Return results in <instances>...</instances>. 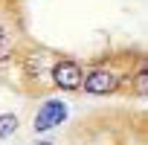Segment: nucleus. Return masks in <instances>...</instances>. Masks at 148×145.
<instances>
[{"mask_svg":"<svg viewBox=\"0 0 148 145\" xmlns=\"http://www.w3.org/2000/svg\"><path fill=\"white\" fill-rule=\"evenodd\" d=\"M52 81H55L61 90H79L82 81H84V70H82L76 61L64 58V61H58V64L52 67Z\"/></svg>","mask_w":148,"mask_h":145,"instance_id":"1","label":"nucleus"},{"mask_svg":"<svg viewBox=\"0 0 148 145\" xmlns=\"http://www.w3.org/2000/svg\"><path fill=\"white\" fill-rule=\"evenodd\" d=\"M82 84H84L87 93H93V96H105V93H113V90L119 87V79H116V72H113V70L99 67V70L87 72Z\"/></svg>","mask_w":148,"mask_h":145,"instance_id":"2","label":"nucleus"},{"mask_svg":"<svg viewBox=\"0 0 148 145\" xmlns=\"http://www.w3.org/2000/svg\"><path fill=\"white\" fill-rule=\"evenodd\" d=\"M64 116H67L64 102H47V105L38 110V116H35V131H38V133H41V131H49V128H55L58 122H64Z\"/></svg>","mask_w":148,"mask_h":145,"instance_id":"3","label":"nucleus"},{"mask_svg":"<svg viewBox=\"0 0 148 145\" xmlns=\"http://www.w3.org/2000/svg\"><path fill=\"white\" fill-rule=\"evenodd\" d=\"M134 93H136V96H145V93H148V70H145V67L134 72Z\"/></svg>","mask_w":148,"mask_h":145,"instance_id":"4","label":"nucleus"},{"mask_svg":"<svg viewBox=\"0 0 148 145\" xmlns=\"http://www.w3.org/2000/svg\"><path fill=\"white\" fill-rule=\"evenodd\" d=\"M18 131V116L15 113H3L0 116V136H9Z\"/></svg>","mask_w":148,"mask_h":145,"instance_id":"5","label":"nucleus"},{"mask_svg":"<svg viewBox=\"0 0 148 145\" xmlns=\"http://www.w3.org/2000/svg\"><path fill=\"white\" fill-rule=\"evenodd\" d=\"M12 52V41H9V32L3 29V26H0V58H6Z\"/></svg>","mask_w":148,"mask_h":145,"instance_id":"6","label":"nucleus"}]
</instances>
